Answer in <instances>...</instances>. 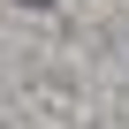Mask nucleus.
Segmentation results:
<instances>
[{
	"mask_svg": "<svg viewBox=\"0 0 129 129\" xmlns=\"http://www.w3.org/2000/svg\"><path fill=\"white\" fill-rule=\"evenodd\" d=\"M23 8H53V0H23Z\"/></svg>",
	"mask_w": 129,
	"mask_h": 129,
	"instance_id": "nucleus-1",
	"label": "nucleus"
}]
</instances>
